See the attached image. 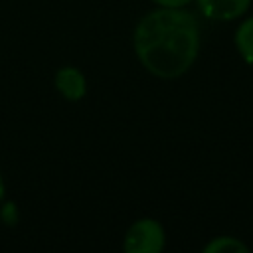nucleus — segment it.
Returning <instances> with one entry per match:
<instances>
[{"label":"nucleus","mask_w":253,"mask_h":253,"mask_svg":"<svg viewBox=\"0 0 253 253\" xmlns=\"http://www.w3.org/2000/svg\"><path fill=\"white\" fill-rule=\"evenodd\" d=\"M134 53L142 67L160 79L184 75L200 51V24L184 8L148 12L134 28Z\"/></svg>","instance_id":"obj_1"},{"label":"nucleus","mask_w":253,"mask_h":253,"mask_svg":"<svg viewBox=\"0 0 253 253\" xmlns=\"http://www.w3.org/2000/svg\"><path fill=\"white\" fill-rule=\"evenodd\" d=\"M164 239L162 225L156 219L144 217L128 227L123 249L126 253H158L164 247Z\"/></svg>","instance_id":"obj_2"},{"label":"nucleus","mask_w":253,"mask_h":253,"mask_svg":"<svg viewBox=\"0 0 253 253\" xmlns=\"http://www.w3.org/2000/svg\"><path fill=\"white\" fill-rule=\"evenodd\" d=\"M198 6L210 20H235L249 10L251 0H198Z\"/></svg>","instance_id":"obj_3"},{"label":"nucleus","mask_w":253,"mask_h":253,"mask_svg":"<svg viewBox=\"0 0 253 253\" xmlns=\"http://www.w3.org/2000/svg\"><path fill=\"white\" fill-rule=\"evenodd\" d=\"M55 89L59 95L67 101H79L87 93V83L85 77L79 69L75 67H61L55 73Z\"/></svg>","instance_id":"obj_4"},{"label":"nucleus","mask_w":253,"mask_h":253,"mask_svg":"<svg viewBox=\"0 0 253 253\" xmlns=\"http://www.w3.org/2000/svg\"><path fill=\"white\" fill-rule=\"evenodd\" d=\"M235 45L241 57L253 65V16L247 18L235 32Z\"/></svg>","instance_id":"obj_5"},{"label":"nucleus","mask_w":253,"mask_h":253,"mask_svg":"<svg viewBox=\"0 0 253 253\" xmlns=\"http://www.w3.org/2000/svg\"><path fill=\"white\" fill-rule=\"evenodd\" d=\"M206 253H247V245L235 237H215L206 247Z\"/></svg>","instance_id":"obj_6"},{"label":"nucleus","mask_w":253,"mask_h":253,"mask_svg":"<svg viewBox=\"0 0 253 253\" xmlns=\"http://www.w3.org/2000/svg\"><path fill=\"white\" fill-rule=\"evenodd\" d=\"M152 2L158 6H166V8H184L192 0H152Z\"/></svg>","instance_id":"obj_7"},{"label":"nucleus","mask_w":253,"mask_h":253,"mask_svg":"<svg viewBox=\"0 0 253 253\" xmlns=\"http://www.w3.org/2000/svg\"><path fill=\"white\" fill-rule=\"evenodd\" d=\"M4 196V180H2V176H0V198Z\"/></svg>","instance_id":"obj_8"}]
</instances>
